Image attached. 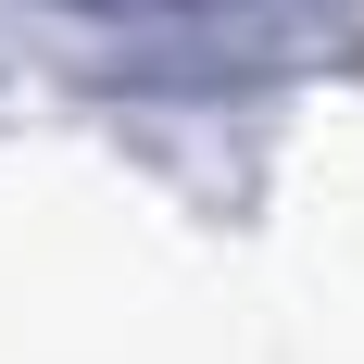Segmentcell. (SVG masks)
<instances>
[{"label": "cell", "mask_w": 364, "mask_h": 364, "mask_svg": "<svg viewBox=\"0 0 364 364\" xmlns=\"http://www.w3.org/2000/svg\"><path fill=\"white\" fill-rule=\"evenodd\" d=\"M38 13L151 88H239V75L314 63L364 0H38Z\"/></svg>", "instance_id": "obj_1"}]
</instances>
